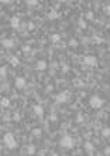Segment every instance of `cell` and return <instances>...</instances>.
I'll return each mask as SVG.
<instances>
[{
    "mask_svg": "<svg viewBox=\"0 0 110 156\" xmlns=\"http://www.w3.org/2000/svg\"><path fill=\"white\" fill-rule=\"evenodd\" d=\"M74 145H75V141L71 135H64V136L59 139V146L64 148V149H72Z\"/></svg>",
    "mask_w": 110,
    "mask_h": 156,
    "instance_id": "obj_1",
    "label": "cell"
},
{
    "mask_svg": "<svg viewBox=\"0 0 110 156\" xmlns=\"http://www.w3.org/2000/svg\"><path fill=\"white\" fill-rule=\"evenodd\" d=\"M3 141H4V145L7 146V149H16V148H17V142H16V139H14V135H13V132L4 133Z\"/></svg>",
    "mask_w": 110,
    "mask_h": 156,
    "instance_id": "obj_2",
    "label": "cell"
},
{
    "mask_svg": "<svg viewBox=\"0 0 110 156\" xmlns=\"http://www.w3.org/2000/svg\"><path fill=\"white\" fill-rule=\"evenodd\" d=\"M103 104H105V101H103V98H100L99 95H92L90 98H89V105L93 109H100L103 106Z\"/></svg>",
    "mask_w": 110,
    "mask_h": 156,
    "instance_id": "obj_3",
    "label": "cell"
},
{
    "mask_svg": "<svg viewBox=\"0 0 110 156\" xmlns=\"http://www.w3.org/2000/svg\"><path fill=\"white\" fill-rule=\"evenodd\" d=\"M69 95H71L69 91H62V92L57 94V95H55V102H57V104H64V102H66L68 99H69Z\"/></svg>",
    "mask_w": 110,
    "mask_h": 156,
    "instance_id": "obj_4",
    "label": "cell"
},
{
    "mask_svg": "<svg viewBox=\"0 0 110 156\" xmlns=\"http://www.w3.org/2000/svg\"><path fill=\"white\" fill-rule=\"evenodd\" d=\"M83 64L88 65V67H96L97 65V58L95 55H86L83 58Z\"/></svg>",
    "mask_w": 110,
    "mask_h": 156,
    "instance_id": "obj_5",
    "label": "cell"
},
{
    "mask_svg": "<svg viewBox=\"0 0 110 156\" xmlns=\"http://www.w3.org/2000/svg\"><path fill=\"white\" fill-rule=\"evenodd\" d=\"M14 85H16V88L17 89H24L26 88V78L24 77H17L16 79H14Z\"/></svg>",
    "mask_w": 110,
    "mask_h": 156,
    "instance_id": "obj_6",
    "label": "cell"
},
{
    "mask_svg": "<svg viewBox=\"0 0 110 156\" xmlns=\"http://www.w3.org/2000/svg\"><path fill=\"white\" fill-rule=\"evenodd\" d=\"M48 67V62L45 60H38L35 62V70L37 71H45Z\"/></svg>",
    "mask_w": 110,
    "mask_h": 156,
    "instance_id": "obj_7",
    "label": "cell"
},
{
    "mask_svg": "<svg viewBox=\"0 0 110 156\" xmlns=\"http://www.w3.org/2000/svg\"><path fill=\"white\" fill-rule=\"evenodd\" d=\"M10 24H11V27H13L14 30H17V29H20L21 20H20V17H19V16H13L11 19H10Z\"/></svg>",
    "mask_w": 110,
    "mask_h": 156,
    "instance_id": "obj_8",
    "label": "cell"
},
{
    "mask_svg": "<svg viewBox=\"0 0 110 156\" xmlns=\"http://www.w3.org/2000/svg\"><path fill=\"white\" fill-rule=\"evenodd\" d=\"M2 46L4 48H13V47H14V40H11V39H2Z\"/></svg>",
    "mask_w": 110,
    "mask_h": 156,
    "instance_id": "obj_9",
    "label": "cell"
},
{
    "mask_svg": "<svg viewBox=\"0 0 110 156\" xmlns=\"http://www.w3.org/2000/svg\"><path fill=\"white\" fill-rule=\"evenodd\" d=\"M33 111H34V114H35L37 116L42 118V115H44V108H42V105H34V106H33Z\"/></svg>",
    "mask_w": 110,
    "mask_h": 156,
    "instance_id": "obj_10",
    "label": "cell"
},
{
    "mask_svg": "<svg viewBox=\"0 0 110 156\" xmlns=\"http://www.w3.org/2000/svg\"><path fill=\"white\" fill-rule=\"evenodd\" d=\"M9 62H10V65H11V67H19V65H20V60H19V57H17V55H10Z\"/></svg>",
    "mask_w": 110,
    "mask_h": 156,
    "instance_id": "obj_11",
    "label": "cell"
},
{
    "mask_svg": "<svg viewBox=\"0 0 110 156\" xmlns=\"http://www.w3.org/2000/svg\"><path fill=\"white\" fill-rule=\"evenodd\" d=\"M47 19L48 20H57V19H59V13H58L57 10H51L47 14Z\"/></svg>",
    "mask_w": 110,
    "mask_h": 156,
    "instance_id": "obj_12",
    "label": "cell"
},
{
    "mask_svg": "<svg viewBox=\"0 0 110 156\" xmlns=\"http://www.w3.org/2000/svg\"><path fill=\"white\" fill-rule=\"evenodd\" d=\"M85 150L88 152L89 155H92L93 153V150H95V146H93V143H92V142H85Z\"/></svg>",
    "mask_w": 110,
    "mask_h": 156,
    "instance_id": "obj_13",
    "label": "cell"
},
{
    "mask_svg": "<svg viewBox=\"0 0 110 156\" xmlns=\"http://www.w3.org/2000/svg\"><path fill=\"white\" fill-rule=\"evenodd\" d=\"M50 40L52 41L54 44L59 43V41H61V34H58V33H54V34H51V36H50Z\"/></svg>",
    "mask_w": 110,
    "mask_h": 156,
    "instance_id": "obj_14",
    "label": "cell"
},
{
    "mask_svg": "<svg viewBox=\"0 0 110 156\" xmlns=\"http://www.w3.org/2000/svg\"><path fill=\"white\" fill-rule=\"evenodd\" d=\"M31 135H33V136L40 138L41 135H42V129H41V128H34V129L31 131Z\"/></svg>",
    "mask_w": 110,
    "mask_h": 156,
    "instance_id": "obj_15",
    "label": "cell"
},
{
    "mask_svg": "<svg viewBox=\"0 0 110 156\" xmlns=\"http://www.w3.org/2000/svg\"><path fill=\"white\" fill-rule=\"evenodd\" d=\"M10 106V99L7 96H3L2 98V108H9Z\"/></svg>",
    "mask_w": 110,
    "mask_h": 156,
    "instance_id": "obj_16",
    "label": "cell"
},
{
    "mask_svg": "<svg viewBox=\"0 0 110 156\" xmlns=\"http://www.w3.org/2000/svg\"><path fill=\"white\" fill-rule=\"evenodd\" d=\"M35 145H28V146H27V153L28 155H34L35 153Z\"/></svg>",
    "mask_w": 110,
    "mask_h": 156,
    "instance_id": "obj_17",
    "label": "cell"
},
{
    "mask_svg": "<svg viewBox=\"0 0 110 156\" xmlns=\"http://www.w3.org/2000/svg\"><path fill=\"white\" fill-rule=\"evenodd\" d=\"M78 24H79V27H81V29H86V27H88V24L83 20V17H81V19L78 20Z\"/></svg>",
    "mask_w": 110,
    "mask_h": 156,
    "instance_id": "obj_18",
    "label": "cell"
},
{
    "mask_svg": "<svg viewBox=\"0 0 110 156\" xmlns=\"http://www.w3.org/2000/svg\"><path fill=\"white\" fill-rule=\"evenodd\" d=\"M102 136L103 138H109L110 136V128H103L102 129Z\"/></svg>",
    "mask_w": 110,
    "mask_h": 156,
    "instance_id": "obj_19",
    "label": "cell"
},
{
    "mask_svg": "<svg viewBox=\"0 0 110 156\" xmlns=\"http://www.w3.org/2000/svg\"><path fill=\"white\" fill-rule=\"evenodd\" d=\"M85 17H86L88 20H93L95 19V16H93V13H92V12H88L86 14H85Z\"/></svg>",
    "mask_w": 110,
    "mask_h": 156,
    "instance_id": "obj_20",
    "label": "cell"
},
{
    "mask_svg": "<svg viewBox=\"0 0 110 156\" xmlns=\"http://www.w3.org/2000/svg\"><path fill=\"white\" fill-rule=\"evenodd\" d=\"M26 3L28 6H37V4H38V2H37V0H27Z\"/></svg>",
    "mask_w": 110,
    "mask_h": 156,
    "instance_id": "obj_21",
    "label": "cell"
},
{
    "mask_svg": "<svg viewBox=\"0 0 110 156\" xmlns=\"http://www.w3.org/2000/svg\"><path fill=\"white\" fill-rule=\"evenodd\" d=\"M0 75H2V78L6 77V67H2V68H0Z\"/></svg>",
    "mask_w": 110,
    "mask_h": 156,
    "instance_id": "obj_22",
    "label": "cell"
},
{
    "mask_svg": "<svg viewBox=\"0 0 110 156\" xmlns=\"http://www.w3.org/2000/svg\"><path fill=\"white\" fill-rule=\"evenodd\" d=\"M76 122H78V123H82V122H83V116H82L81 114L76 116Z\"/></svg>",
    "mask_w": 110,
    "mask_h": 156,
    "instance_id": "obj_23",
    "label": "cell"
},
{
    "mask_svg": "<svg viewBox=\"0 0 110 156\" xmlns=\"http://www.w3.org/2000/svg\"><path fill=\"white\" fill-rule=\"evenodd\" d=\"M69 46H72V47H75V46H78V41H76V40H74V39H72V40L69 41Z\"/></svg>",
    "mask_w": 110,
    "mask_h": 156,
    "instance_id": "obj_24",
    "label": "cell"
},
{
    "mask_svg": "<svg viewBox=\"0 0 110 156\" xmlns=\"http://www.w3.org/2000/svg\"><path fill=\"white\" fill-rule=\"evenodd\" d=\"M105 13H106L107 16H110V4H107V6L105 7Z\"/></svg>",
    "mask_w": 110,
    "mask_h": 156,
    "instance_id": "obj_25",
    "label": "cell"
},
{
    "mask_svg": "<svg viewBox=\"0 0 110 156\" xmlns=\"http://www.w3.org/2000/svg\"><path fill=\"white\" fill-rule=\"evenodd\" d=\"M23 51H24V53H28V51H30V47H28V46H24V47H23Z\"/></svg>",
    "mask_w": 110,
    "mask_h": 156,
    "instance_id": "obj_26",
    "label": "cell"
},
{
    "mask_svg": "<svg viewBox=\"0 0 110 156\" xmlns=\"http://www.w3.org/2000/svg\"><path fill=\"white\" fill-rule=\"evenodd\" d=\"M51 121H57V115H55V114H52V115H51V118H50Z\"/></svg>",
    "mask_w": 110,
    "mask_h": 156,
    "instance_id": "obj_27",
    "label": "cell"
},
{
    "mask_svg": "<svg viewBox=\"0 0 110 156\" xmlns=\"http://www.w3.org/2000/svg\"><path fill=\"white\" fill-rule=\"evenodd\" d=\"M14 121H20V115H19V114H14Z\"/></svg>",
    "mask_w": 110,
    "mask_h": 156,
    "instance_id": "obj_28",
    "label": "cell"
},
{
    "mask_svg": "<svg viewBox=\"0 0 110 156\" xmlns=\"http://www.w3.org/2000/svg\"><path fill=\"white\" fill-rule=\"evenodd\" d=\"M110 153V148H106L105 149V155H109Z\"/></svg>",
    "mask_w": 110,
    "mask_h": 156,
    "instance_id": "obj_29",
    "label": "cell"
},
{
    "mask_svg": "<svg viewBox=\"0 0 110 156\" xmlns=\"http://www.w3.org/2000/svg\"><path fill=\"white\" fill-rule=\"evenodd\" d=\"M68 70H69V67H68V65H64V71L68 72Z\"/></svg>",
    "mask_w": 110,
    "mask_h": 156,
    "instance_id": "obj_30",
    "label": "cell"
},
{
    "mask_svg": "<svg viewBox=\"0 0 110 156\" xmlns=\"http://www.w3.org/2000/svg\"><path fill=\"white\" fill-rule=\"evenodd\" d=\"M52 156H58V153H52Z\"/></svg>",
    "mask_w": 110,
    "mask_h": 156,
    "instance_id": "obj_31",
    "label": "cell"
}]
</instances>
